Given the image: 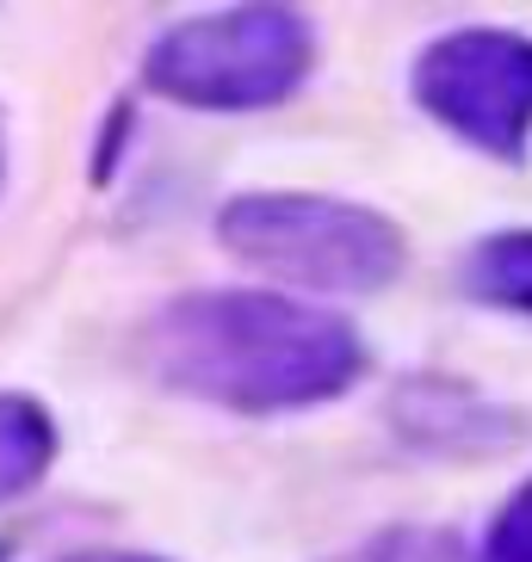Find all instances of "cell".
<instances>
[{"label": "cell", "instance_id": "cell-1", "mask_svg": "<svg viewBox=\"0 0 532 562\" xmlns=\"http://www.w3.org/2000/svg\"><path fill=\"white\" fill-rule=\"evenodd\" d=\"M143 364L174 396L230 414H291L347 396L366 347L353 322L285 291H192L155 310Z\"/></svg>", "mask_w": 532, "mask_h": 562}, {"label": "cell", "instance_id": "cell-2", "mask_svg": "<svg viewBox=\"0 0 532 562\" xmlns=\"http://www.w3.org/2000/svg\"><path fill=\"white\" fill-rule=\"evenodd\" d=\"M217 241L291 291L366 297L402 279V229L390 216L322 192H242L217 216Z\"/></svg>", "mask_w": 532, "mask_h": 562}, {"label": "cell", "instance_id": "cell-3", "mask_svg": "<svg viewBox=\"0 0 532 562\" xmlns=\"http://www.w3.org/2000/svg\"><path fill=\"white\" fill-rule=\"evenodd\" d=\"M317 32L291 7H223L162 32L143 56V87L192 112H261L303 87Z\"/></svg>", "mask_w": 532, "mask_h": 562}, {"label": "cell", "instance_id": "cell-4", "mask_svg": "<svg viewBox=\"0 0 532 562\" xmlns=\"http://www.w3.org/2000/svg\"><path fill=\"white\" fill-rule=\"evenodd\" d=\"M415 105L458 143L520 161L532 143V37L520 32H446L415 56Z\"/></svg>", "mask_w": 532, "mask_h": 562}, {"label": "cell", "instance_id": "cell-5", "mask_svg": "<svg viewBox=\"0 0 532 562\" xmlns=\"http://www.w3.org/2000/svg\"><path fill=\"white\" fill-rule=\"evenodd\" d=\"M56 463V420L44 402L0 390V507L19 495H32Z\"/></svg>", "mask_w": 532, "mask_h": 562}, {"label": "cell", "instance_id": "cell-6", "mask_svg": "<svg viewBox=\"0 0 532 562\" xmlns=\"http://www.w3.org/2000/svg\"><path fill=\"white\" fill-rule=\"evenodd\" d=\"M465 291L483 303H501L514 315H532V229L489 235L465 260Z\"/></svg>", "mask_w": 532, "mask_h": 562}, {"label": "cell", "instance_id": "cell-7", "mask_svg": "<svg viewBox=\"0 0 532 562\" xmlns=\"http://www.w3.org/2000/svg\"><path fill=\"white\" fill-rule=\"evenodd\" d=\"M334 562H458V538L433 526H390V531H372L366 544H353Z\"/></svg>", "mask_w": 532, "mask_h": 562}, {"label": "cell", "instance_id": "cell-8", "mask_svg": "<svg viewBox=\"0 0 532 562\" xmlns=\"http://www.w3.org/2000/svg\"><path fill=\"white\" fill-rule=\"evenodd\" d=\"M470 562H532V482H520L514 495L501 501V513L489 519Z\"/></svg>", "mask_w": 532, "mask_h": 562}, {"label": "cell", "instance_id": "cell-9", "mask_svg": "<svg viewBox=\"0 0 532 562\" xmlns=\"http://www.w3.org/2000/svg\"><path fill=\"white\" fill-rule=\"evenodd\" d=\"M63 562H162V557H136V550H81V557H63Z\"/></svg>", "mask_w": 532, "mask_h": 562}, {"label": "cell", "instance_id": "cell-10", "mask_svg": "<svg viewBox=\"0 0 532 562\" xmlns=\"http://www.w3.org/2000/svg\"><path fill=\"white\" fill-rule=\"evenodd\" d=\"M0 180H7V117H0Z\"/></svg>", "mask_w": 532, "mask_h": 562}]
</instances>
